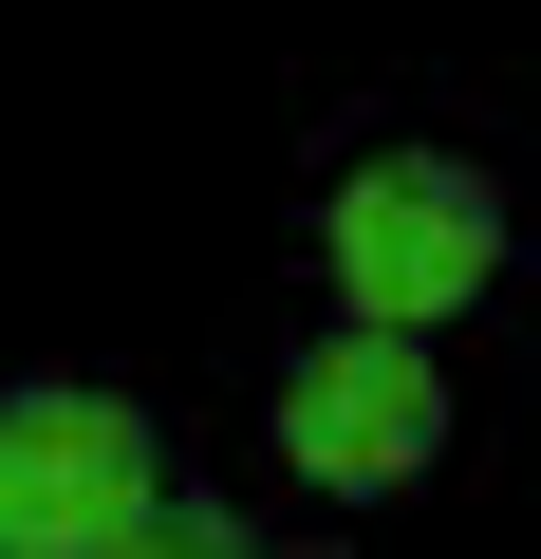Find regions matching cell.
Instances as JSON below:
<instances>
[{"label":"cell","mask_w":541,"mask_h":559,"mask_svg":"<svg viewBox=\"0 0 541 559\" xmlns=\"http://www.w3.org/2000/svg\"><path fill=\"white\" fill-rule=\"evenodd\" d=\"M318 261H337V318L355 336H448L485 280H504V187L467 150H374L318 205Z\"/></svg>","instance_id":"cell-1"},{"label":"cell","mask_w":541,"mask_h":559,"mask_svg":"<svg viewBox=\"0 0 541 559\" xmlns=\"http://www.w3.org/2000/svg\"><path fill=\"white\" fill-rule=\"evenodd\" d=\"M168 503V448L131 392H0V559H113Z\"/></svg>","instance_id":"cell-2"},{"label":"cell","mask_w":541,"mask_h":559,"mask_svg":"<svg viewBox=\"0 0 541 559\" xmlns=\"http://www.w3.org/2000/svg\"><path fill=\"white\" fill-rule=\"evenodd\" d=\"M281 466L337 485V503L430 485V466H448V373H430V336H318V355L281 373Z\"/></svg>","instance_id":"cell-3"},{"label":"cell","mask_w":541,"mask_h":559,"mask_svg":"<svg viewBox=\"0 0 541 559\" xmlns=\"http://www.w3.org/2000/svg\"><path fill=\"white\" fill-rule=\"evenodd\" d=\"M113 559H261V540H243V522H224V503H187V485H168V503H150V522H131V540H113Z\"/></svg>","instance_id":"cell-4"},{"label":"cell","mask_w":541,"mask_h":559,"mask_svg":"<svg viewBox=\"0 0 541 559\" xmlns=\"http://www.w3.org/2000/svg\"><path fill=\"white\" fill-rule=\"evenodd\" d=\"M261 559H281V540H261ZM299 559H337V540H299Z\"/></svg>","instance_id":"cell-5"}]
</instances>
